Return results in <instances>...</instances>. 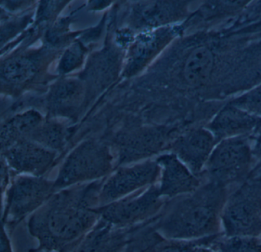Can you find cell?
Masks as SVG:
<instances>
[{
	"instance_id": "22",
	"label": "cell",
	"mask_w": 261,
	"mask_h": 252,
	"mask_svg": "<svg viewBox=\"0 0 261 252\" xmlns=\"http://www.w3.org/2000/svg\"><path fill=\"white\" fill-rule=\"evenodd\" d=\"M252 150L256 160L261 163V129L252 137Z\"/></svg>"
},
{
	"instance_id": "21",
	"label": "cell",
	"mask_w": 261,
	"mask_h": 252,
	"mask_svg": "<svg viewBox=\"0 0 261 252\" xmlns=\"http://www.w3.org/2000/svg\"><path fill=\"white\" fill-rule=\"evenodd\" d=\"M12 178L10 177V172H9V166L6 163L5 160L2 161V168H1V189H2V194L7 191L9 186L11 183Z\"/></svg>"
},
{
	"instance_id": "8",
	"label": "cell",
	"mask_w": 261,
	"mask_h": 252,
	"mask_svg": "<svg viewBox=\"0 0 261 252\" xmlns=\"http://www.w3.org/2000/svg\"><path fill=\"white\" fill-rule=\"evenodd\" d=\"M160 171L156 160H146L134 166L120 168L103 181L100 189L99 206L121 200L157 184Z\"/></svg>"
},
{
	"instance_id": "13",
	"label": "cell",
	"mask_w": 261,
	"mask_h": 252,
	"mask_svg": "<svg viewBox=\"0 0 261 252\" xmlns=\"http://www.w3.org/2000/svg\"><path fill=\"white\" fill-rule=\"evenodd\" d=\"M131 228H120L99 218L73 252H126Z\"/></svg>"
},
{
	"instance_id": "17",
	"label": "cell",
	"mask_w": 261,
	"mask_h": 252,
	"mask_svg": "<svg viewBox=\"0 0 261 252\" xmlns=\"http://www.w3.org/2000/svg\"><path fill=\"white\" fill-rule=\"evenodd\" d=\"M66 139V131L63 125L56 122H42L35 130L30 140L51 151H60Z\"/></svg>"
},
{
	"instance_id": "6",
	"label": "cell",
	"mask_w": 261,
	"mask_h": 252,
	"mask_svg": "<svg viewBox=\"0 0 261 252\" xmlns=\"http://www.w3.org/2000/svg\"><path fill=\"white\" fill-rule=\"evenodd\" d=\"M112 169V156L106 145L86 141L67 157L55 180L56 190L103 180Z\"/></svg>"
},
{
	"instance_id": "4",
	"label": "cell",
	"mask_w": 261,
	"mask_h": 252,
	"mask_svg": "<svg viewBox=\"0 0 261 252\" xmlns=\"http://www.w3.org/2000/svg\"><path fill=\"white\" fill-rule=\"evenodd\" d=\"M252 137L220 141L203 171L204 182L218 183L232 191L246 180L258 163L252 150Z\"/></svg>"
},
{
	"instance_id": "15",
	"label": "cell",
	"mask_w": 261,
	"mask_h": 252,
	"mask_svg": "<svg viewBox=\"0 0 261 252\" xmlns=\"http://www.w3.org/2000/svg\"><path fill=\"white\" fill-rule=\"evenodd\" d=\"M43 122L36 111H30L15 116L2 126L1 146L4 151L17 142L30 140L35 130Z\"/></svg>"
},
{
	"instance_id": "19",
	"label": "cell",
	"mask_w": 261,
	"mask_h": 252,
	"mask_svg": "<svg viewBox=\"0 0 261 252\" xmlns=\"http://www.w3.org/2000/svg\"><path fill=\"white\" fill-rule=\"evenodd\" d=\"M229 103L261 118V83L228 101Z\"/></svg>"
},
{
	"instance_id": "7",
	"label": "cell",
	"mask_w": 261,
	"mask_h": 252,
	"mask_svg": "<svg viewBox=\"0 0 261 252\" xmlns=\"http://www.w3.org/2000/svg\"><path fill=\"white\" fill-rule=\"evenodd\" d=\"M166 200L160 194L158 184H155L96 209L100 218L110 224L130 228L155 218Z\"/></svg>"
},
{
	"instance_id": "16",
	"label": "cell",
	"mask_w": 261,
	"mask_h": 252,
	"mask_svg": "<svg viewBox=\"0 0 261 252\" xmlns=\"http://www.w3.org/2000/svg\"><path fill=\"white\" fill-rule=\"evenodd\" d=\"M215 252H261V237L217 235L209 246Z\"/></svg>"
},
{
	"instance_id": "18",
	"label": "cell",
	"mask_w": 261,
	"mask_h": 252,
	"mask_svg": "<svg viewBox=\"0 0 261 252\" xmlns=\"http://www.w3.org/2000/svg\"><path fill=\"white\" fill-rule=\"evenodd\" d=\"M218 235L195 240L168 239L165 238L148 252H191L197 246L209 247Z\"/></svg>"
},
{
	"instance_id": "25",
	"label": "cell",
	"mask_w": 261,
	"mask_h": 252,
	"mask_svg": "<svg viewBox=\"0 0 261 252\" xmlns=\"http://www.w3.org/2000/svg\"><path fill=\"white\" fill-rule=\"evenodd\" d=\"M76 245H77V244H76ZM76 245L69 247V248L65 249V250H61V251H57V250H36L35 249H32V250H30L29 252H73Z\"/></svg>"
},
{
	"instance_id": "20",
	"label": "cell",
	"mask_w": 261,
	"mask_h": 252,
	"mask_svg": "<svg viewBox=\"0 0 261 252\" xmlns=\"http://www.w3.org/2000/svg\"><path fill=\"white\" fill-rule=\"evenodd\" d=\"M7 79L14 82L25 80L33 72V64L25 59H17L9 62L5 68Z\"/></svg>"
},
{
	"instance_id": "2",
	"label": "cell",
	"mask_w": 261,
	"mask_h": 252,
	"mask_svg": "<svg viewBox=\"0 0 261 252\" xmlns=\"http://www.w3.org/2000/svg\"><path fill=\"white\" fill-rule=\"evenodd\" d=\"M228 188L205 181L190 193L166 200L154 226L168 239L195 240L222 233L221 212Z\"/></svg>"
},
{
	"instance_id": "24",
	"label": "cell",
	"mask_w": 261,
	"mask_h": 252,
	"mask_svg": "<svg viewBox=\"0 0 261 252\" xmlns=\"http://www.w3.org/2000/svg\"><path fill=\"white\" fill-rule=\"evenodd\" d=\"M191 252H215L212 248L205 245H199L195 247Z\"/></svg>"
},
{
	"instance_id": "1",
	"label": "cell",
	"mask_w": 261,
	"mask_h": 252,
	"mask_svg": "<svg viewBox=\"0 0 261 252\" xmlns=\"http://www.w3.org/2000/svg\"><path fill=\"white\" fill-rule=\"evenodd\" d=\"M103 181L56 191L29 217V232L39 242L35 250L61 251L76 245L100 218L96 208Z\"/></svg>"
},
{
	"instance_id": "14",
	"label": "cell",
	"mask_w": 261,
	"mask_h": 252,
	"mask_svg": "<svg viewBox=\"0 0 261 252\" xmlns=\"http://www.w3.org/2000/svg\"><path fill=\"white\" fill-rule=\"evenodd\" d=\"M250 4V1H207L190 14L186 20L188 24H188L191 27L204 23L217 22L241 13Z\"/></svg>"
},
{
	"instance_id": "11",
	"label": "cell",
	"mask_w": 261,
	"mask_h": 252,
	"mask_svg": "<svg viewBox=\"0 0 261 252\" xmlns=\"http://www.w3.org/2000/svg\"><path fill=\"white\" fill-rule=\"evenodd\" d=\"M160 177L158 187L166 200L190 193L196 190L204 180L195 176L173 153L163 154L157 158Z\"/></svg>"
},
{
	"instance_id": "12",
	"label": "cell",
	"mask_w": 261,
	"mask_h": 252,
	"mask_svg": "<svg viewBox=\"0 0 261 252\" xmlns=\"http://www.w3.org/2000/svg\"><path fill=\"white\" fill-rule=\"evenodd\" d=\"M9 167L23 175L42 177L49 171L56 152L30 140H23L3 151Z\"/></svg>"
},
{
	"instance_id": "9",
	"label": "cell",
	"mask_w": 261,
	"mask_h": 252,
	"mask_svg": "<svg viewBox=\"0 0 261 252\" xmlns=\"http://www.w3.org/2000/svg\"><path fill=\"white\" fill-rule=\"evenodd\" d=\"M218 143L204 125H197L180 133L169 149L195 176L202 178L206 163Z\"/></svg>"
},
{
	"instance_id": "5",
	"label": "cell",
	"mask_w": 261,
	"mask_h": 252,
	"mask_svg": "<svg viewBox=\"0 0 261 252\" xmlns=\"http://www.w3.org/2000/svg\"><path fill=\"white\" fill-rule=\"evenodd\" d=\"M56 192L55 182L43 177L19 175L3 194V227L9 233L40 209Z\"/></svg>"
},
{
	"instance_id": "10",
	"label": "cell",
	"mask_w": 261,
	"mask_h": 252,
	"mask_svg": "<svg viewBox=\"0 0 261 252\" xmlns=\"http://www.w3.org/2000/svg\"><path fill=\"white\" fill-rule=\"evenodd\" d=\"M218 142L236 137H253L261 129V118L226 103L204 125Z\"/></svg>"
},
{
	"instance_id": "3",
	"label": "cell",
	"mask_w": 261,
	"mask_h": 252,
	"mask_svg": "<svg viewBox=\"0 0 261 252\" xmlns=\"http://www.w3.org/2000/svg\"><path fill=\"white\" fill-rule=\"evenodd\" d=\"M227 236L261 237V163L229 193L221 212Z\"/></svg>"
},
{
	"instance_id": "23",
	"label": "cell",
	"mask_w": 261,
	"mask_h": 252,
	"mask_svg": "<svg viewBox=\"0 0 261 252\" xmlns=\"http://www.w3.org/2000/svg\"><path fill=\"white\" fill-rule=\"evenodd\" d=\"M1 252H13L10 233L4 227L1 236Z\"/></svg>"
}]
</instances>
